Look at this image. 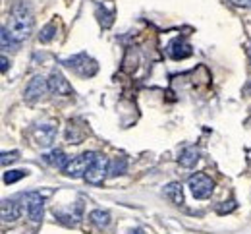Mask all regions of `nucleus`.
Instances as JSON below:
<instances>
[{"mask_svg":"<svg viewBox=\"0 0 251 234\" xmlns=\"http://www.w3.org/2000/svg\"><path fill=\"white\" fill-rule=\"evenodd\" d=\"M166 51H168L170 58H174V60H184V58L191 56V52H193V51H191V45H189L186 39H182V37L172 39V41L168 43Z\"/></svg>","mask_w":251,"mask_h":234,"instance_id":"nucleus-7","label":"nucleus"},{"mask_svg":"<svg viewBox=\"0 0 251 234\" xmlns=\"http://www.w3.org/2000/svg\"><path fill=\"white\" fill-rule=\"evenodd\" d=\"M97 16H99V22H100V26H102V27H110V26H112V22H114L112 12H110V14H106V12H104V8H100V6H97Z\"/></svg>","mask_w":251,"mask_h":234,"instance_id":"nucleus-19","label":"nucleus"},{"mask_svg":"<svg viewBox=\"0 0 251 234\" xmlns=\"http://www.w3.org/2000/svg\"><path fill=\"white\" fill-rule=\"evenodd\" d=\"M234 207H236V203H234V201H230V205H220L219 213H220V215H222V213H228V211H232Z\"/></svg>","mask_w":251,"mask_h":234,"instance_id":"nucleus-22","label":"nucleus"},{"mask_svg":"<svg viewBox=\"0 0 251 234\" xmlns=\"http://www.w3.org/2000/svg\"><path fill=\"white\" fill-rule=\"evenodd\" d=\"M164 196L172 201L174 205H182L184 203V194H182V184L180 182H170L164 186Z\"/></svg>","mask_w":251,"mask_h":234,"instance_id":"nucleus-12","label":"nucleus"},{"mask_svg":"<svg viewBox=\"0 0 251 234\" xmlns=\"http://www.w3.org/2000/svg\"><path fill=\"white\" fill-rule=\"evenodd\" d=\"M25 209H27V217L33 223H41L43 215H45V198L37 192H29L25 194Z\"/></svg>","mask_w":251,"mask_h":234,"instance_id":"nucleus-6","label":"nucleus"},{"mask_svg":"<svg viewBox=\"0 0 251 234\" xmlns=\"http://www.w3.org/2000/svg\"><path fill=\"white\" fill-rule=\"evenodd\" d=\"M126 168H127V161H126V157H116V159H112L110 161V168H108V174L110 176H120V174H124Z\"/></svg>","mask_w":251,"mask_h":234,"instance_id":"nucleus-16","label":"nucleus"},{"mask_svg":"<svg viewBox=\"0 0 251 234\" xmlns=\"http://www.w3.org/2000/svg\"><path fill=\"white\" fill-rule=\"evenodd\" d=\"M47 91H49V79H45L43 76H35L25 87V99L37 101L41 99Z\"/></svg>","mask_w":251,"mask_h":234,"instance_id":"nucleus-9","label":"nucleus"},{"mask_svg":"<svg viewBox=\"0 0 251 234\" xmlns=\"http://www.w3.org/2000/svg\"><path fill=\"white\" fill-rule=\"evenodd\" d=\"M22 215V207L16 200H4L2 201V219L6 223H12V221H18Z\"/></svg>","mask_w":251,"mask_h":234,"instance_id":"nucleus-11","label":"nucleus"},{"mask_svg":"<svg viewBox=\"0 0 251 234\" xmlns=\"http://www.w3.org/2000/svg\"><path fill=\"white\" fill-rule=\"evenodd\" d=\"M89 221L93 223L97 229H106L110 225V213L102 211V209H95L89 213Z\"/></svg>","mask_w":251,"mask_h":234,"instance_id":"nucleus-15","label":"nucleus"},{"mask_svg":"<svg viewBox=\"0 0 251 234\" xmlns=\"http://www.w3.org/2000/svg\"><path fill=\"white\" fill-rule=\"evenodd\" d=\"M24 176H27V170H24V168H20V170H8V172H4V184H14V182L22 180Z\"/></svg>","mask_w":251,"mask_h":234,"instance_id":"nucleus-18","label":"nucleus"},{"mask_svg":"<svg viewBox=\"0 0 251 234\" xmlns=\"http://www.w3.org/2000/svg\"><path fill=\"white\" fill-rule=\"evenodd\" d=\"M62 64L66 68H70V70H74L75 74L83 76V78H91V76L97 74V70H99L97 62H95L87 52H79V54H74L70 58H64Z\"/></svg>","mask_w":251,"mask_h":234,"instance_id":"nucleus-2","label":"nucleus"},{"mask_svg":"<svg viewBox=\"0 0 251 234\" xmlns=\"http://www.w3.org/2000/svg\"><path fill=\"white\" fill-rule=\"evenodd\" d=\"M108 168H110V161H108L104 155H97V159L93 161V165L89 167L87 174H85V180H87L89 184H93V186L102 184L104 178L110 176V174H108Z\"/></svg>","mask_w":251,"mask_h":234,"instance_id":"nucleus-5","label":"nucleus"},{"mask_svg":"<svg viewBox=\"0 0 251 234\" xmlns=\"http://www.w3.org/2000/svg\"><path fill=\"white\" fill-rule=\"evenodd\" d=\"M54 37H56V24H54V22H50V24H47V26L41 29V33H39V41H41V43H50Z\"/></svg>","mask_w":251,"mask_h":234,"instance_id":"nucleus-17","label":"nucleus"},{"mask_svg":"<svg viewBox=\"0 0 251 234\" xmlns=\"http://www.w3.org/2000/svg\"><path fill=\"white\" fill-rule=\"evenodd\" d=\"M234 6H242V8H246V6H250L251 0H230Z\"/></svg>","mask_w":251,"mask_h":234,"instance_id":"nucleus-23","label":"nucleus"},{"mask_svg":"<svg viewBox=\"0 0 251 234\" xmlns=\"http://www.w3.org/2000/svg\"><path fill=\"white\" fill-rule=\"evenodd\" d=\"M97 155H99V153H95V151H87V153H83V155L74 157V159L68 163V167L64 168V174H66V176H72V178H85V174H87L89 167L93 165Z\"/></svg>","mask_w":251,"mask_h":234,"instance_id":"nucleus-3","label":"nucleus"},{"mask_svg":"<svg viewBox=\"0 0 251 234\" xmlns=\"http://www.w3.org/2000/svg\"><path fill=\"white\" fill-rule=\"evenodd\" d=\"M188 186L189 190H191V194L197 200H207L213 194V190H215V182L207 174H203V172H197V174L189 176Z\"/></svg>","mask_w":251,"mask_h":234,"instance_id":"nucleus-4","label":"nucleus"},{"mask_svg":"<svg viewBox=\"0 0 251 234\" xmlns=\"http://www.w3.org/2000/svg\"><path fill=\"white\" fill-rule=\"evenodd\" d=\"M45 161L49 165H52V167L60 168V170H64V168L68 167V163H70V159L64 155V151H60V149H54L49 155H45Z\"/></svg>","mask_w":251,"mask_h":234,"instance_id":"nucleus-14","label":"nucleus"},{"mask_svg":"<svg viewBox=\"0 0 251 234\" xmlns=\"http://www.w3.org/2000/svg\"><path fill=\"white\" fill-rule=\"evenodd\" d=\"M20 159V151H4L2 153V159H0V163H2V167H8V165H12V163H16Z\"/></svg>","mask_w":251,"mask_h":234,"instance_id":"nucleus-20","label":"nucleus"},{"mask_svg":"<svg viewBox=\"0 0 251 234\" xmlns=\"http://www.w3.org/2000/svg\"><path fill=\"white\" fill-rule=\"evenodd\" d=\"M0 37H2V49H4V51H8V49H18V47H20V45H16V43L10 39L6 27H2V35H0Z\"/></svg>","mask_w":251,"mask_h":234,"instance_id":"nucleus-21","label":"nucleus"},{"mask_svg":"<svg viewBox=\"0 0 251 234\" xmlns=\"http://www.w3.org/2000/svg\"><path fill=\"white\" fill-rule=\"evenodd\" d=\"M131 234H145V233H143V231H133Z\"/></svg>","mask_w":251,"mask_h":234,"instance_id":"nucleus-25","label":"nucleus"},{"mask_svg":"<svg viewBox=\"0 0 251 234\" xmlns=\"http://www.w3.org/2000/svg\"><path fill=\"white\" fill-rule=\"evenodd\" d=\"M49 91L52 95H72V85L60 72H52L49 76Z\"/></svg>","mask_w":251,"mask_h":234,"instance_id":"nucleus-8","label":"nucleus"},{"mask_svg":"<svg viewBox=\"0 0 251 234\" xmlns=\"http://www.w3.org/2000/svg\"><path fill=\"white\" fill-rule=\"evenodd\" d=\"M33 137L41 147H50L56 137V126L54 124H41L33 130Z\"/></svg>","mask_w":251,"mask_h":234,"instance_id":"nucleus-10","label":"nucleus"},{"mask_svg":"<svg viewBox=\"0 0 251 234\" xmlns=\"http://www.w3.org/2000/svg\"><path fill=\"white\" fill-rule=\"evenodd\" d=\"M248 93L251 95V81H250V85H248Z\"/></svg>","mask_w":251,"mask_h":234,"instance_id":"nucleus-26","label":"nucleus"},{"mask_svg":"<svg viewBox=\"0 0 251 234\" xmlns=\"http://www.w3.org/2000/svg\"><path fill=\"white\" fill-rule=\"evenodd\" d=\"M250 60H251V49H250Z\"/></svg>","mask_w":251,"mask_h":234,"instance_id":"nucleus-27","label":"nucleus"},{"mask_svg":"<svg viewBox=\"0 0 251 234\" xmlns=\"http://www.w3.org/2000/svg\"><path fill=\"white\" fill-rule=\"evenodd\" d=\"M0 62H2V74H6V72H8V58H6V56H2V60H0Z\"/></svg>","mask_w":251,"mask_h":234,"instance_id":"nucleus-24","label":"nucleus"},{"mask_svg":"<svg viewBox=\"0 0 251 234\" xmlns=\"http://www.w3.org/2000/svg\"><path fill=\"white\" fill-rule=\"evenodd\" d=\"M178 161H180V165L186 168H191L197 165V161H199V151L195 149V147H186L182 153H180V157H178Z\"/></svg>","mask_w":251,"mask_h":234,"instance_id":"nucleus-13","label":"nucleus"},{"mask_svg":"<svg viewBox=\"0 0 251 234\" xmlns=\"http://www.w3.org/2000/svg\"><path fill=\"white\" fill-rule=\"evenodd\" d=\"M33 24H35V20H33L31 6L27 2H18V4H14L10 18H8V24L4 27L16 45H22L31 35Z\"/></svg>","mask_w":251,"mask_h":234,"instance_id":"nucleus-1","label":"nucleus"}]
</instances>
